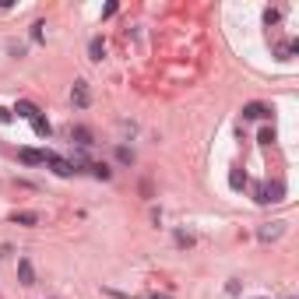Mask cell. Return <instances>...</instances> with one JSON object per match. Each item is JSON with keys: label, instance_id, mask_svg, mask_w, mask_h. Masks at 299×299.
I'll list each match as a JSON object with an SVG mask.
<instances>
[{"label": "cell", "instance_id": "1", "mask_svg": "<svg viewBox=\"0 0 299 299\" xmlns=\"http://www.w3.org/2000/svg\"><path fill=\"white\" fill-rule=\"evenodd\" d=\"M42 165H53V173H57V176H74V173H77L74 162L60 158L57 151H42Z\"/></svg>", "mask_w": 299, "mask_h": 299}, {"label": "cell", "instance_id": "2", "mask_svg": "<svg viewBox=\"0 0 299 299\" xmlns=\"http://www.w3.org/2000/svg\"><path fill=\"white\" fill-rule=\"evenodd\" d=\"M71 102H74V109H88V106H92L88 81H74V88H71Z\"/></svg>", "mask_w": 299, "mask_h": 299}, {"label": "cell", "instance_id": "3", "mask_svg": "<svg viewBox=\"0 0 299 299\" xmlns=\"http://www.w3.org/2000/svg\"><path fill=\"white\" fill-rule=\"evenodd\" d=\"M18 282L21 285H35V268L28 257H18Z\"/></svg>", "mask_w": 299, "mask_h": 299}, {"label": "cell", "instance_id": "4", "mask_svg": "<svg viewBox=\"0 0 299 299\" xmlns=\"http://www.w3.org/2000/svg\"><path fill=\"white\" fill-rule=\"evenodd\" d=\"M264 116H271V109L264 102H246L243 106V120H264Z\"/></svg>", "mask_w": 299, "mask_h": 299}, {"label": "cell", "instance_id": "5", "mask_svg": "<svg viewBox=\"0 0 299 299\" xmlns=\"http://www.w3.org/2000/svg\"><path fill=\"white\" fill-rule=\"evenodd\" d=\"M282 232H285V222H271V225H264V229H261L257 236H261V239L268 243V239H278Z\"/></svg>", "mask_w": 299, "mask_h": 299}, {"label": "cell", "instance_id": "6", "mask_svg": "<svg viewBox=\"0 0 299 299\" xmlns=\"http://www.w3.org/2000/svg\"><path fill=\"white\" fill-rule=\"evenodd\" d=\"M18 158L25 165H42V151H35V148H18Z\"/></svg>", "mask_w": 299, "mask_h": 299}, {"label": "cell", "instance_id": "7", "mask_svg": "<svg viewBox=\"0 0 299 299\" xmlns=\"http://www.w3.org/2000/svg\"><path fill=\"white\" fill-rule=\"evenodd\" d=\"M11 222L14 225H39V211H14Z\"/></svg>", "mask_w": 299, "mask_h": 299}, {"label": "cell", "instance_id": "8", "mask_svg": "<svg viewBox=\"0 0 299 299\" xmlns=\"http://www.w3.org/2000/svg\"><path fill=\"white\" fill-rule=\"evenodd\" d=\"M14 113H18L21 120H35V116H39V109H35L32 102H18V106H14Z\"/></svg>", "mask_w": 299, "mask_h": 299}, {"label": "cell", "instance_id": "9", "mask_svg": "<svg viewBox=\"0 0 299 299\" xmlns=\"http://www.w3.org/2000/svg\"><path fill=\"white\" fill-rule=\"evenodd\" d=\"M32 127H35V134H39V138H50V134H53V127H50V120H46V116H35V120H32Z\"/></svg>", "mask_w": 299, "mask_h": 299}, {"label": "cell", "instance_id": "10", "mask_svg": "<svg viewBox=\"0 0 299 299\" xmlns=\"http://www.w3.org/2000/svg\"><path fill=\"white\" fill-rule=\"evenodd\" d=\"M71 138H74L81 148H88V145H92V131H84V127H74V131H71Z\"/></svg>", "mask_w": 299, "mask_h": 299}, {"label": "cell", "instance_id": "11", "mask_svg": "<svg viewBox=\"0 0 299 299\" xmlns=\"http://www.w3.org/2000/svg\"><path fill=\"white\" fill-rule=\"evenodd\" d=\"M88 169H92V176H95V180H109V176H113V169H109V165H102V162H95V165H88Z\"/></svg>", "mask_w": 299, "mask_h": 299}, {"label": "cell", "instance_id": "12", "mask_svg": "<svg viewBox=\"0 0 299 299\" xmlns=\"http://www.w3.org/2000/svg\"><path fill=\"white\" fill-rule=\"evenodd\" d=\"M229 183H232V190H243V187H246V173L232 169V173H229Z\"/></svg>", "mask_w": 299, "mask_h": 299}, {"label": "cell", "instance_id": "13", "mask_svg": "<svg viewBox=\"0 0 299 299\" xmlns=\"http://www.w3.org/2000/svg\"><path fill=\"white\" fill-rule=\"evenodd\" d=\"M88 53H92V60H102V53H106L102 39H92V42H88Z\"/></svg>", "mask_w": 299, "mask_h": 299}, {"label": "cell", "instance_id": "14", "mask_svg": "<svg viewBox=\"0 0 299 299\" xmlns=\"http://www.w3.org/2000/svg\"><path fill=\"white\" fill-rule=\"evenodd\" d=\"M116 158H120L123 165H131V162H134V151H131V148H123V145H120V148H116Z\"/></svg>", "mask_w": 299, "mask_h": 299}, {"label": "cell", "instance_id": "15", "mask_svg": "<svg viewBox=\"0 0 299 299\" xmlns=\"http://www.w3.org/2000/svg\"><path fill=\"white\" fill-rule=\"evenodd\" d=\"M176 243H180V246H194V236H187V232H176Z\"/></svg>", "mask_w": 299, "mask_h": 299}, {"label": "cell", "instance_id": "16", "mask_svg": "<svg viewBox=\"0 0 299 299\" xmlns=\"http://www.w3.org/2000/svg\"><path fill=\"white\" fill-rule=\"evenodd\" d=\"M271 201H282V183H271Z\"/></svg>", "mask_w": 299, "mask_h": 299}, {"label": "cell", "instance_id": "17", "mask_svg": "<svg viewBox=\"0 0 299 299\" xmlns=\"http://www.w3.org/2000/svg\"><path fill=\"white\" fill-rule=\"evenodd\" d=\"M0 123H11V113L7 109H0Z\"/></svg>", "mask_w": 299, "mask_h": 299}]
</instances>
